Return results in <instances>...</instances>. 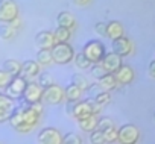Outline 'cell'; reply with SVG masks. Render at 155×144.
Wrapping results in <instances>:
<instances>
[{
    "label": "cell",
    "instance_id": "6da1fadb",
    "mask_svg": "<svg viewBox=\"0 0 155 144\" xmlns=\"http://www.w3.org/2000/svg\"><path fill=\"white\" fill-rule=\"evenodd\" d=\"M38 120H40V114H37L34 109H31L29 105H25V106L14 108L8 121L17 132L28 133L35 127Z\"/></svg>",
    "mask_w": 155,
    "mask_h": 144
},
{
    "label": "cell",
    "instance_id": "7a4b0ae2",
    "mask_svg": "<svg viewBox=\"0 0 155 144\" xmlns=\"http://www.w3.org/2000/svg\"><path fill=\"white\" fill-rule=\"evenodd\" d=\"M50 52H52L53 62L59 64V65H65V64L71 62L74 58V49L68 43H55V46L50 49Z\"/></svg>",
    "mask_w": 155,
    "mask_h": 144
},
{
    "label": "cell",
    "instance_id": "3957f363",
    "mask_svg": "<svg viewBox=\"0 0 155 144\" xmlns=\"http://www.w3.org/2000/svg\"><path fill=\"white\" fill-rule=\"evenodd\" d=\"M65 99V94H64V88L56 85V84H52L49 85L47 88H43V96H41V102L43 103H47V105H59L62 103Z\"/></svg>",
    "mask_w": 155,
    "mask_h": 144
},
{
    "label": "cell",
    "instance_id": "277c9868",
    "mask_svg": "<svg viewBox=\"0 0 155 144\" xmlns=\"http://www.w3.org/2000/svg\"><path fill=\"white\" fill-rule=\"evenodd\" d=\"M140 139V130L137 126L128 123L117 129V141L120 144H137Z\"/></svg>",
    "mask_w": 155,
    "mask_h": 144
},
{
    "label": "cell",
    "instance_id": "5b68a950",
    "mask_svg": "<svg viewBox=\"0 0 155 144\" xmlns=\"http://www.w3.org/2000/svg\"><path fill=\"white\" fill-rule=\"evenodd\" d=\"M82 53L94 64V62H99L104 58V55L107 53V50H105V46L99 40H91V41L85 43V46L82 49Z\"/></svg>",
    "mask_w": 155,
    "mask_h": 144
},
{
    "label": "cell",
    "instance_id": "8992f818",
    "mask_svg": "<svg viewBox=\"0 0 155 144\" xmlns=\"http://www.w3.org/2000/svg\"><path fill=\"white\" fill-rule=\"evenodd\" d=\"M102 109V106L96 105L93 100H85V102H79L78 100L76 105H74V109H73V117L76 120H79L82 117H87L90 114H97L99 111Z\"/></svg>",
    "mask_w": 155,
    "mask_h": 144
},
{
    "label": "cell",
    "instance_id": "52a82bcc",
    "mask_svg": "<svg viewBox=\"0 0 155 144\" xmlns=\"http://www.w3.org/2000/svg\"><path fill=\"white\" fill-rule=\"evenodd\" d=\"M18 17V6L14 0H0V23H11Z\"/></svg>",
    "mask_w": 155,
    "mask_h": 144
},
{
    "label": "cell",
    "instance_id": "ba28073f",
    "mask_svg": "<svg viewBox=\"0 0 155 144\" xmlns=\"http://www.w3.org/2000/svg\"><path fill=\"white\" fill-rule=\"evenodd\" d=\"M26 84H28V81H26L25 76H21V75L12 76L11 82L5 88V91H6L5 94L9 96L11 99H20L21 94H23V91H25V88H26Z\"/></svg>",
    "mask_w": 155,
    "mask_h": 144
},
{
    "label": "cell",
    "instance_id": "9c48e42d",
    "mask_svg": "<svg viewBox=\"0 0 155 144\" xmlns=\"http://www.w3.org/2000/svg\"><path fill=\"white\" fill-rule=\"evenodd\" d=\"M38 144H62V135L55 127H44L37 135Z\"/></svg>",
    "mask_w": 155,
    "mask_h": 144
},
{
    "label": "cell",
    "instance_id": "30bf717a",
    "mask_svg": "<svg viewBox=\"0 0 155 144\" xmlns=\"http://www.w3.org/2000/svg\"><path fill=\"white\" fill-rule=\"evenodd\" d=\"M41 96H43V88L40 87V84L38 82H28L26 88L21 94V100L26 105H29V103H34V102H40Z\"/></svg>",
    "mask_w": 155,
    "mask_h": 144
},
{
    "label": "cell",
    "instance_id": "8fae6325",
    "mask_svg": "<svg viewBox=\"0 0 155 144\" xmlns=\"http://www.w3.org/2000/svg\"><path fill=\"white\" fill-rule=\"evenodd\" d=\"M111 49H113L114 53H117L119 56L123 58V56H128V55L132 53L134 46H132V43H131L129 38H126V37H120V38L113 40V43H111Z\"/></svg>",
    "mask_w": 155,
    "mask_h": 144
},
{
    "label": "cell",
    "instance_id": "7c38bea8",
    "mask_svg": "<svg viewBox=\"0 0 155 144\" xmlns=\"http://www.w3.org/2000/svg\"><path fill=\"white\" fill-rule=\"evenodd\" d=\"M99 62L105 68L107 73H116V71L119 70V67L122 65V56H119L114 52H110V53H105L104 58Z\"/></svg>",
    "mask_w": 155,
    "mask_h": 144
},
{
    "label": "cell",
    "instance_id": "4fadbf2b",
    "mask_svg": "<svg viewBox=\"0 0 155 144\" xmlns=\"http://www.w3.org/2000/svg\"><path fill=\"white\" fill-rule=\"evenodd\" d=\"M14 108H15L14 99H11L9 96H6L3 93H0V123H5L9 120Z\"/></svg>",
    "mask_w": 155,
    "mask_h": 144
},
{
    "label": "cell",
    "instance_id": "5bb4252c",
    "mask_svg": "<svg viewBox=\"0 0 155 144\" xmlns=\"http://www.w3.org/2000/svg\"><path fill=\"white\" fill-rule=\"evenodd\" d=\"M55 43L56 41H55L53 32H50V30H41L35 37V44L38 49H49L50 50L55 46Z\"/></svg>",
    "mask_w": 155,
    "mask_h": 144
},
{
    "label": "cell",
    "instance_id": "9a60e30c",
    "mask_svg": "<svg viewBox=\"0 0 155 144\" xmlns=\"http://www.w3.org/2000/svg\"><path fill=\"white\" fill-rule=\"evenodd\" d=\"M116 76V81L117 84H122V85H128L134 81V70L129 67V65H120L119 70L114 73Z\"/></svg>",
    "mask_w": 155,
    "mask_h": 144
},
{
    "label": "cell",
    "instance_id": "2e32d148",
    "mask_svg": "<svg viewBox=\"0 0 155 144\" xmlns=\"http://www.w3.org/2000/svg\"><path fill=\"white\" fill-rule=\"evenodd\" d=\"M40 64L37 62V61H34V59H28V61H25L23 64H21V76H25V78H35V76H38L40 75Z\"/></svg>",
    "mask_w": 155,
    "mask_h": 144
},
{
    "label": "cell",
    "instance_id": "e0dca14e",
    "mask_svg": "<svg viewBox=\"0 0 155 144\" xmlns=\"http://www.w3.org/2000/svg\"><path fill=\"white\" fill-rule=\"evenodd\" d=\"M56 23H58V26L65 27V29H70V30H73L74 26H76V20H74L73 14L68 12V11H61L56 15Z\"/></svg>",
    "mask_w": 155,
    "mask_h": 144
},
{
    "label": "cell",
    "instance_id": "ac0fdd59",
    "mask_svg": "<svg viewBox=\"0 0 155 144\" xmlns=\"http://www.w3.org/2000/svg\"><path fill=\"white\" fill-rule=\"evenodd\" d=\"M78 126L84 132H91L97 127V114H90L78 120Z\"/></svg>",
    "mask_w": 155,
    "mask_h": 144
},
{
    "label": "cell",
    "instance_id": "d6986e66",
    "mask_svg": "<svg viewBox=\"0 0 155 144\" xmlns=\"http://www.w3.org/2000/svg\"><path fill=\"white\" fill-rule=\"evenodd\" d=\"M105 37H108L110 40H116V38L123 37V26H122V23L116 21V20L108 21L107 23V35Z\"/></svg>",
    "mask_w": 155,
    "mask_h": 144
},
{
    "label": "cell",
    "instance_id": "ffe728a7",
    "mask_svg": "<svg viewBox=\"0 0 155 144\" xmlns=\"http://www.w3.org/2000/svg\"><path fill=\"white\" fill-rule=\"evenodd\" d=\"M97 85L102 88V91H111V90H114L119 84H117V81H116L114 73H107L105 76H102V78L97 79Z\"/></svg>",
    "mask_w": 155,
    "mask_h": 144
},
{
    "label": "cell",
    "instance_id": "44dd1931",
    "mask_svg": "<svg viewBox=\"0 0 155 144\" xmlns=\"http://www.w3.org/2000/svg\"><path fill=\"white\" fill-rule=\"evenodd\" d=\"M2 70H5L6 73H9L11 76H18L21 73V64L15 59H6L3 62V67Z\"/></svg>",
    "mask_w": 155,
    "mask_h": 144
},
{
    "label": "cell",
    "instance_id": "7402d4cb",
    "mask_svg": "<svg viewBox=\"0 0 155 144\" xmlns=\"http://www.w3.org/2000/svg\"><path fill=\"white\" fill-rule=\"evenodd\" d=\"M17 35V29H14L9 23H3L0 26V38L5 40V41H11L14 40Z\"/></svg>",
    "mask_w": 155,
    "mask_h": 144
},
{
    "label": "cell",
    "instance_id": "603a6c76",
    "mask_svg": "<svg viewBox=\"0 0 155 144\" xmlns=\"http://www.w3.org/2000/svg\"><path fill=\"white\" fill-rule=\"evenodd\" d=\"M37 62L40 65H50V64H53L52 52L49 49H40L38 53H37Z\"/></svg>",
    "mask_w": 155,
    "mask_h": 144
},
{
    "label": "cell",
    "instance_id": "cb8c5ba5",
    "mask_svg": "<svg viewBox=\"0 0 155 144\" xmlns=\"http://www.w3.org/2000/svg\"><path fill=\"white\" fill-rule=\"evenodd\" d=\"M64 94H65V99L67 100H79L81 96H82V90H79L74 84H70L64 90Z\"/></svg>",
    "mask_w": 155,
    "mask_h": 144
},
{
    "label": "cell",
    "instance_id": "d4e9b609",
    "mask_svg": "<svg viewBox=\"0 0 155 144\" xmlns=\"http://www.w3.org/2000/svg\"><path fill=\"white\" fill-rule=\"evenodd\" d=\"M73 61H74V64H76V67L78 68H81V70H88L90 67H91V61L81 52V53H76L74 55V58H73Z\"/></svg>",
    "mask_w": 155,
    "mask_h": 144
},
{
    "label": "cell",
    "instance_id": "484cf974",
    "mask_svg": "<svg viewBox=\"0 0 155 144\" xmlns=\"http://www.w3.org/2000/svg\"><path fill=\"white\" fill-rule=\"evenodd\" d=\"M70 35H71V30L65 29V27H61V26H58L53 32V37H55L56 43H67L70 40Z\"/></svg>",
    "mask_w": 155,
    "mask_h": 144
},
{
    "label": "cell",
    "instance_id": "4316f807",
    "mask_svg": "<svg viewBox=\"0 0 155 144\" xmlns=\"http://www.w3.org/2000/svg\"><path fill=\"white\" fill-rule=\"evenodd\" d=\"M90 142L91 144H107L105 141V136H104V132L101 129H94L90 132Z\"/></svg>",
    "mask_w": 155,
    "mask_h": 144
},
{
    "label": "cell",
    "instance_id": "83f0119b",
    "mask_svg": "<svg viewBox=\"0 0 155 144\" xmlns=\"http://www.w3.org/2000/svg\"><path fill=\"white\" fill-rule=\"evenodd\" d=\"M111 100V96H110V91H101L99 94H96L93 97V102L99 106H105L107 103H110Z\"/></svg>",
    "mask_w": 155,
    "mask_h": 144
},
{
    "label": "cell",
    "instance_id": "f1b7e54d",
    "mask_svg": "<svg viewBox=\"0 0 155 144\" xmlns=\"http://www.w3.org/2000/svg\"><path fill=\"white\" fill-rule=\"evenodd\" d=\"M62 144H82V139L78 133L68 132V133L62 135Z\"/></svg>",
    "mask_w": 155,
    "mask_h": 144
},
{
    "label": "cell",
    "instance_id": "f546056e",
    "mask_svg": "<svg viewBox=\"0 0 155 144\" xmlns=\"http://www.w3.org/2000/svg\"><path fill=\"white\" fill-rule=\"evenodd\" d=\"M88 70L91 71V75H93L96 79H99V78H102V76L107 75V71H105V68L101 65V62H94V64H91V67H90Z\"/></svg>",
    "mask_w": 155,
    "mask_h": 144
},
{
    "label": "cell",
    "instance_id": "4dcf8cb0",
    "mask_svg": "<svg viewBox=\"0 0 155 144\" xmlns=\"http://www.w3.org/2000/svg\"><path fill=\"white\" fill-rule=\"evenodd\" d=\"M71 84H74L78 88L82 90V91H87V88L90 87V84L87 82V79H85V78H82V76H79V75H74V76H73Z\"/></svg>",
    "mask_w": 155,
    "mask_h": 144
},
{
    "label": "cell",
    "instance_id": "1f68e13d",
    "mask_svg": "<svg viewBox=\"0 0 155 144\" xmlns=\"http://www.w3.org/2000/svg\"><path fill=\"white\" fill-rule=\"evenodd\" d=\"M102 132H104V136H105V141L107 142H116L117 141V129L114 126L113 127H108V129H105Z\"/></svg>",
    "mask_w": 155,
    "mask_h": 144
},
{
    "label": "cell",
    "instance_id": "d6a6232c",
    "mask_svg": "<svg viewBox=\"0 0 155 144\" xmlns=\"http://www.w3.org/2000/svg\"><path fill=\"white\" fill-rule=\"evenodd\" d=\"M38 84H40L41 88H47L49 85L53 84V79H52V76L49 73H43V75L38 76Z\"/></svg>",
    "mask_w": 155,
    "mask_h": 144
},
{
    "label": "cell",
    "instance_id": "836d02e7",
    "mask_svg": "<svg viewBox=\"0 0 155 144\" xmlns=\"http://www.w3.org/2000/svg\"><path fill=\"white\" fill-rule=\"evenodd\" d=\"M113 126H114V123H113V120H111V118H108V117L97 118V129H101V130H105V129H108V127H113Z\"/></svg>",
    "mask_w": 155,
    "mask_h": 144
},
{
    "label": "cell",
    "instance_id": "e575fe53",
    "mask_svg": "<svg viewBox=\"0 0 155 144\" xmlns=\"http://www.w3.org/2000/svg\"><path fill=\"white\" fill-rule=\"evenodd\" d=\"M11 79H12V76L0 68V88H6V85L11 82Z\"/></svg>",
    "mask_w": 155,
    "mask_h": 144
},
{
    "label": "cell",
    "instance_id": "d590c367",
    "mask_svg": "<svg viewBox=\"0 0 155 144\" xmlns=\"http://www.w3.org/2000/svg\"><path fill=\"white\" fill-rule=\"evenodd\" d=\"M94 30H96V34H99V35L105 37V35H107V23H104V21H99V23H96V26H94Z\"/></svg>",
    "mask_w": 155,
    "mask_h": 144
},
{
    "label": "cell",
    "instance_id": "8d00e7d4",
    "mask_svg": "<svg viewBox=\"0 0 155 144\" xmlns=\"http://www.w3.org/2000/svg\"><path fill=\"white\" fill-rule=\"evenodd\" d=\"M29 106H31V109H34L37 114H40V115H41V112H43V102H41V100H40V102L29 103Z\"/></svg>",
    "mask_w": 155,
    "mask_h": 144
},
{
    "label": "cell",
    "instance_id": "74e56055",
    "mask_svg": "<svg viewBox=\"0 0 155 144\" xmlns=\"http://www.w3.org/2000/svg\"><path fill=\"white\" fill-rule=\"evenodd\" d=\"M76 102H78V100H67V103H65V112H67L68 115L73 114V109H74Z\"/></svg>",
    "mask_w": 155,
    "mask_h": 144
},
{
    "label": "cell",
    "instance_id": "f35d334b",
    "mask_svg": "<svg viewBox=\"0 0 155 144\" xmlns=\"http://www.w3.org/2000/svg\"><path fill=\"white\" fill-rule=\"evenodd\" d=\"M9 24H11L14 29H17V30H18V29L21 27V24H23V23H21V18H20V17H15V18H14Z\"/></svg>",
    "mask_w": 155,
    "mask_h": 144
},
{
    "label": "cell",
    "instance_id": "ab89813d",
    "mask_svg": "<svg viewBox=\"0 0 155 144\" xmlns=\"http://www.w3.org/2000/svg\"><path fill=\"white\" fill-rule=\"evenodd\" d=\"M90 2L91 0H73V3L78 6H87V5H90Z\"/></svg>",
    "mask_w": 155,
    "mask_h": 144
},
{
    "label": "cell",
    "instance_id": "60d3db41",
    "mask_svg": "<svg viewBox=\"0 0 155 144\" xmlns=\"http://www.w3.org/2000/svg\"><path fill=\"white\" fill-rule=\"evenodd\" d=\"M149 75L155 79V59L150 61V64H149Z\"/></svg>",
    "mask_w": 155,
    "mask_h": 144
},
{
    "label": "cell",
    "instance_id": "b9f144b4",
    "mask_svg": "<svg viewBox=\"0 0 155 144\" xmlns=\"http://www.w3.org/2000/svg\"><path fill=\"white\" fill-rule=\"evenodd\" d=\"M153 120H155V114H153Z\"/></svg>",
    "mask_w": 155,
    "mask_h": 144
}]
</instances>
